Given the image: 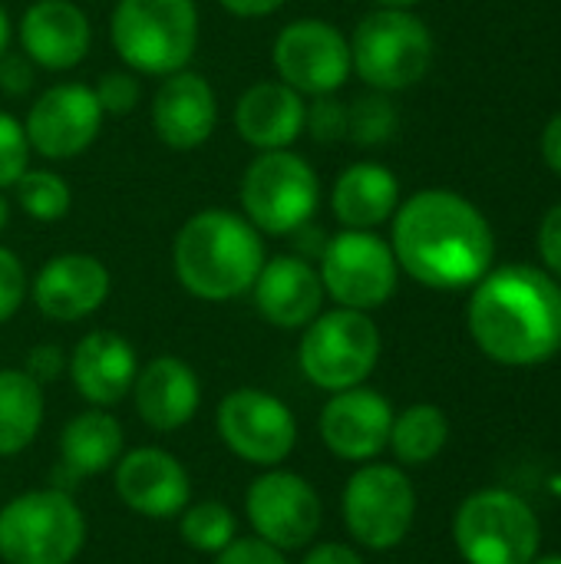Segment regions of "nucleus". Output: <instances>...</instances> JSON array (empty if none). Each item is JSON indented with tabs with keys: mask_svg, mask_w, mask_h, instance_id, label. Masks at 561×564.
I'll list each match as a JSON object with an SVG mask.
<instances>
[{
	"mask_svg": "<svg viewBox=\"0 0 561 564\" xmlns=\"http://www.w3.org/2000/svg\"><path fill=\"white\" fill-rule=\"evenodd\" d=\"M397 132V109L387 93H370L347 106V139L357 145H380Z\"/></svg>",
	"mask_w": 561,
	"mask_h": 564,
	"instance_id": "nucleus-31",
	"label": "nucleus"
},
{
	"mask_svg": "<svg viewBox=\"0 0 561 564\" xmlns=\"http://www.w3.org/2000/svg\"><path fill=\"white\" fill-rule=\"evenodd\" d=\"M33 86V63L23 53H3L0 56V93L7 96H23Z\"/></svg>",
	"mask_w": 561,
	"mask_h": 564,
	"instance_id": "nucleus-38",
	"label": "nucleus"
},
{
	"mask_svg": "<svg viewBox=\"0 0 561 564\" xmlns=\"http://www.w3.org/2000/svg\"><path fill=\"white\" fill-rule=\"evenodd\" d=\"M109 36L119 59L139 76H172L198 46L195 0H116Z\"/></svg>",
	"mask_w": 561,
	"mask_h": 564,
	"instance_id": "nucleus-4",
	"label": "nucleus"
},
{
	"mask_svg": "<svg viewBox=\"0 0 561 564\" xmlns=\"http://www.w3.org/2000/svg\"><path fill=\"white\" fill-rule=\"evenodd\" d=\"M139 373L136 347L116 330H89L66 354V377L73 390L99 410L122 403Z\"/></svg>",
	"mask_w": 561,
	"mask_h": 564,
	"instance_id": "nucleus-22",
	"label": "nucleus"
},
{
	"mask_svg": "<svg viewBox=\"0 0 561 564\" xmlns=\"http://www.w3.org/2000/svg\"><path fill=\"white\" fill-rule=\"evenodd\" d=\"M390 248L400 271L433 291L476 284L496 254L486 215L446 188L417 192L393 212Z\"/></svg>",
	"mask_w": 561,
	"mask_h": 564,
	"instance_id": "nucleus-1",
	"label": "nucleus"
},
{
	"mask_svg": "<svg viewBox=\"0 0 561 564\" xmlns=\"http://www.w3.org/2000/svg\"><path fill=\"white\" fill-rule=\"evenodd\" d=\"M476 347L503 367H536L561 350V288L532 264H506L476 281L466 311Z\"/></svg>",
	"mask_w": 561,
	"mask_h": 564,
	"instance_id": "nucleus-2",
	"label": "nucleus"
},
{
	"mask_svg": "<svg viewBox=\"0 0 561 564\" xmlns=\"http://www.w3.org/2000/svg\"><path fill=\"white\" fill-rule=\"evenodd\" d=\"M317 261H321L317 274L324 294L337 307H350L364 314L384 307L400 281V264L393 258L390 241H384L374 231L344 228L331 235Z\"/></svg>",
	"mask_w": 561,
	"mask_h": 564,
	"instance_id": "nucleus-11",
	"label": "nucleus"
},
{
	"mask_svg": "<svg viewBox=\"0 0 561 564\" xmlns=\"http://www.w3.org/2000/svg\"><path fill=\"white\" fill-rule=\"evenodd\" d=\"M238 198L245 218L261 235L288 238L314 218L321 205V178L314 165L291 149L258 152L241 175Z\"/></svg>",
	"mask_w": 561,
	"mask_h": 564,
	"instance_id": "nucleus-8",
	"label": "nucleus"
},
{
	"mask_svg": "<svg viewBox=\"0 0 561 564\" xmlns=\"http://www.w3.org/2000/svg\"><path fill=\"white\" fill-rule=\"evenodd\" d=\"M182 542L198 555H218L238 539V516L225 502H188L179 516Z\"/></svg>",
	"mask_w": 561,
	"mask_h": 564,
	"instance_id": "nucleus-29",
	"label": "nucleus"
},
{
	"mask_svg": "<svg viewBox=\"0 0 561 564\" xmlns=\"http://www.w3.org/2000/svg\"><path fill=\"white\" fill-rule=\"evenodd\" d=\"M103 119L106 112L93 86L56 83L33 99L23 119V132H26L30 152L50 162H66V159L83 155L96 142Z\"/></svg>",
	"mask_w": 561,
	"mask_h": 564,
	"instance_id": "nucleus-15",
	"label": "nucleus"
},
{
	"mask_svg": "<svg viewBox=\"0 0 561 564\" xmlns=\"http://www.w3.org/2000/svg\"><path fill=\"white\" fill-rule=\"evenodd\" d=\"M245 516L255 535L274 549L301 552L308 549L324 522V506L317 489L291 469H265L245 492Z\"/></svg>",
	"mask_w": 561,
	"mask_h": 564,
	"instance_id": "nucleus-13",
	"label": "nucleus"
},
{
	"mask_svg": "<svg viewBox=\"0 0 561 564\" xmlns=\"http://www.w3.org/2000/svg\"><path fill=\"white\" fill-rule=\"evenodd\" d=\"M126 453L122 423L99 406L76 413L60 433V463L73 479L109 473Z\"/></svg>",
	"mask_w": 561,
	"mask_h": 564,
	"instance_id": "nucleus-26",
	"label": "nucleus"
},
{
	"mask_svg": "<svg viewBox=\"0 0 561 564\" xmlns=\"http://www.w3.org/2000/svg\"><path fill=\"white\" fill-rule=\"evenodd\" d=\"M265 254L261 231L231 208L195 212L172 241V268L179 284L208 304H225L251 291Z\"/></svg>",
	"mask_w": 561,
	"mask_h": 564,
	"instance_id": "nucleus-3",
	"label": "nucleus"
},
{
	"mask_svg": "<svg viewBox=\"0 0 561 564\" xmlns=\"http://www.w3.org/2000/svg\"><path fill=\"white\" fill-rule=\"evenodd\" d=\"M13 188H17V205L33 221H43V225L63 221L73 208L69 182L53 169H26Z\"/></svg>",
	"mask_w": 561,
	"mask_h": 564,
	"instance_id": "nucleus-30",
	"label": "nucleus"
},
{
	"mask_svg": "<svg viewBox=\"0 0 561 564\" xmlns=\"http://www.w3.org/2000/svg\"><path fill=\"white\" fill-rule=\"evenodd\" d=\"M542 159L552 172L561 175V112H555L542 132Z\"/></svg>",
	"mask_w": 561,
	"mask_h": 564,
	"instance_id": "nucleus-42",
	"label": "nucleus"
},
{
	"mask_svg": "<svg viewBox=\"0 0 561 564\" xmlns=\"http://www.w3.org/2000/svg\"><path fill=\"white\" fill-rule=\"evenodd\" d=\"M433 63V33L410 10L377 7L354 26L350 66L377 93L417 86Z\"/></svg>",
	"mask_w": 561,
	"mask_h": 564,
	"instance_id": "nucleus-6",
	"label": "nucleus"
},
{
	"mask_svg": "<svg viewBox=\"0 0 561 564\" xmlns=\"http://www.w3.org/2000/svg\"><path fill=\"white\" fill-rule=\"evenodd\" d=\"M450 440V420L433 403H413L400 416L393 413L390 449L400 466H427L433 463Z\"/></svg>",
	"mask_w": 561,
	"mask_h": 564,
	"instance_id": "nucleus-28",
	"label": "nucleus"
},
{
	"mask_svg": "<svg viewBox=\"0 0 561 564\" xmlns=\"http://www.w3.org/2000/svg\"><path fill=\"white\" fill-rule=\"evenodd\" d=\"M43 387L20 367L0 370V456H20L43 430Z\"/></svg>",
	"mask_w": 561,
	"mask_h": 564,
	"instance_id": "nucleus-27",
	"label": "nucleus"
},
{
	"mask_svg": "<svg viewBox=\"0 0 561 564\" xmlns=\"http://www.w3.org/2000/svg\"><path fill=\"white\" fill-rule=\"evenodd\" d=\"M83 549L86 516L69 489H30L0 509L3 564H73Z\"/></svg>",
	"mask_w": 561,
	"mask_h": 564,
	"instance_id": "nucleus-5",
	"label": "nucleus"
},
{
	"mask_svg": "<svg viewBox=\"0 0 561 564\" xmlns=\"http://www.w3.org/2000/svg\"><path fill=\"white\" fill-rule=\"evenodd\" d=\"M215 564H288V555L261 542L258 535H245V539H235L225 552H218Z\"/></svg>",
	"mask_w": 561,
	"mask_h": 564,
	"instance_id": "nucleus-36",
	"label": "nucleus"
},
{
	"mask_svg": "<svg viewBox=\"0 0 561 564\" xmlns=\"http://www.w3.org/2000/svg\"><path fill=\"white\" fill-rule=\"evenodd\" d=\"M331 208L344 228L374 231L400 208V178L380 162H354L337 175Z\"/></svg>",
	"mask_w": 561,
	"mask_h": 564,
	"instance_id": "nucleus-25",
	"label": "nucleus"
},
{
	"mask_svg": "<svg viewBox=\"0 0 561 564\" xmlns=\"http://www.w3.org/2000/svg\"><path fill=\"white\" fill-rule=\"evenodd\" d=\"M26 169H30V142L23 122L0 109V192L13 188Z\"/></svg>",
	"mask_w": 561,
	"mask_h": 564,
	"instance_id": "nucleus-32",
	"label": "nucleus"
},
{
	"mask_svg": "<svg viewBox=\"0 0 561 564\" xmlns=\"http://www.w3.org/2000/svg\"><path fill=\"white\" fill-rule=\"evenodd\" d=\"M255 311L278 330H304L324 311V284L317 268L301 254H274L251 284Z\"/></svg>",
	"mask_w": 561,
	"mask_h": 564,
	"instance_id": "nucleus-21",
	"label": "nucleus"
},
{
	"mask_svg": "<svg viewBox=\"0 0 561 564\" xmlns=\"http://www.w3.org/2000/svg\"><path fill=\"white\" fill-rule=\"evenodd\" d=\"M215 426L228 453L258 469L288 463L298 446V420L291 406L258 387H238L225 393L215 413Z\"/></svg>",
	"mask_w": 561,
	"mask_h": 564,
	"instance_id": "nucleus-12",
	"label": "nucleus"
},
{
	"mask_svg": "<svg viewBox=\"0 0 561 564\" xmlns=\"http://www.w3.org/2000/svg\"><path fill=\"white\" fill-rule=\"evenodd\" d=\"M17 40L33 66L66 73L86 59L93 26L76 0H33L17 23Z\"/></svg>",
	"mask_w": 561,
	"mask_h": 564,
	"instance_id": "nucleus-20",
	"label": "nucleus"
},
{
	"mask_svg": "<svg viewBox=\"0 0 561 564\" xmlns=\"http://www.w3.org/2000/svg\"><path fill=\"white\" fill-rule=\"evenodd\" d=\"M93 93L106 116H129L139 102V79L132 69H112L99 76Z\"/></svg>",
	"mask_w": 561,
	"mask_h": 564,
	"instance_id": "nucleus-34",
	"label": "nucleus"
},
{
	"mask_svg": "<svg viewBox=\"0 0 561 564\" xmlns=\"http://www.w3.org/2000/svg\"><path fill=\"white\" fill-rule=\"evenodd\" d=\"M112 486L119 502L149 522L179 519L192 502L188 469L162 446H139L122 453L112 466Z\"/></svg>",
	"mask_w": 561,
	"mask_h": 564,
	"instance_id": "nucleus-16",
	"label": "nucleus"
},
{
	"mask_svg": "<svg viewBox=\"0 0 561 564\" xmlns=\"http://www.w3.org/2000/svg\"><path fill=\"white\" fill-rule=\"evenodd\" d=\"M231 17H241V20H261V17H271L278 13L288 0H218Z\"/></svg>",
	"mask_w": 561,
	"mask_h": 564,
	"instance_id": "nucleus-41",
	"label": "nucleus"
},
{
	"mask_svg": "<svg viewBox=\"0 0 561 564\" xmlns=\"http://www.w3.org/2000/svg\"><path fill=\"white\" fill-rule=\"evenodd\" d=\"M294 241H298V248H301V258H321V251H324V245H327V235L321 231V228H311V221L304 225V228H298L294 235H291Z\"/></svg>",
	"mask_w": 561,
	"mask_h": 564,
	"instance_id": "nucleus-43",
	"label": "nucleus"
},
{
	"mask_svg": "<svg viewBox=\"0 0 561 564\" xmlns=\"http://www.w3.org/2000/svg\"><path fill=\"white\" fill-rule=\"evenodd\" d=\"M374 7H390V10H410V7H417L420 0H370Z\"/></svg>",
	"mask_w": 561,
	"mask_h": 564,
	"instance_id": "nucleus-45",
	"label": "nucleus"
},
{
	"mask_svg": "<svg viewBox=\"0 0 561 564\" xmlns=\"http://www.w3.org/2000/svg\"><path fill=\"white\" fill-rule=\"evenodd\" d=\"M10 40H13V23H10V17H7V10L0 7V56L10 50Z\"/></svg>",
	"mask_w": 561,
	"mask_h": 564,
	"instance_id": "nucleus-44",
	"label": "nucleus"
},
{
	"mask_svg": "<svg viewBox=\"0 0 561 564\" xmlns=\"http://www.w3.org/2000/svg\"><path fill=\"white\" fill-rule=\"evenodd\" d=\"M380 327L370 314L334 307L321 311L298 344V364L311 387L324 393H341L364 387L380 364Z\"/></svg>",
	"mask_w": 561,
	"mask_h": 564,
	"instance_id": "nucleus-7",
	"label": "nucleus"
},
{
	"mask_svg": "<svg viewBox=\"0 0 561 564\" xmlns=\"http://www.w3.org/2000/svg\"><path fill=\"white\" fill-rule=\"evenodd\" d=\"M304 132H311L314 142L347 139V106L334 96H314L304 112Z\"/></svg>",
	"mask_w": 561,
	"mask_h": 564,
	"instance_id": "nucleus-33",
	"label": "nucleus"
},
{
	"mask_svg": "<svg viewBox=\"0 0 561 564\" xmlns=\"http://www.w3.org/2000/svg\"><path fill=\"white\" fill-rule=\"evenodd\" d=\"M529 564H561V555H546V558H539V555H536Z\"/></svg>",
	"mask_w": 561,
	"mask_h": 564,
	"instance_id": "nucleus-47",
	"label": "nucleus"
},
{
	"mask_svg": "<svg viewBox=\"0 0 561 564\" xmlns=\"http://www.w3.org/2000/svg\"><path fill=\"white\" fill-rule=\"evenodd\" d=\"M390 426L393 406L370 387L331 393L317 420L324 446L344 463H374L390 443Z\"/></svg>",
	"mask_w": 561,
	"mask_h": 564,
	"instance_id": "nucleus-18",
	"label": "nucleus"
},
{
	"mask_svg": "<svg viewBox=\"0 0 561 564\" xmlns=\"http://www.w3.org/2000/svg\"><path fill=\"white\" fill-rule=\"evenodd\" d=\"M341 516L357 545L370 552L397 549L410 535L417 516V492L410 476L400 466L360 463V469L344 486Z\"/></svg>",
	"mask_w": 561,
	"mask_h": 564,
	"instance_id": "nucleus-10",
	"label": "nucleus"
},
{
	"mask_svg": "<svg viewBox=\"0 0 561 564\" xmlns=\"http://www.w3.org/2000/svg\"><path fill=\"white\" fill-rule=\"evenodd\" d=\"M26 291H30V281H26L23 261L17 258V251L0 245V324L17 317V311L26 301Z\"/></svg>",
	"mask_w": 561,
	"mask_h": 564,
	"instance_id": "nucleus-35",
	"label": "nucleus"
},
{
	"mask_svg": "<svg viewBox=\"0 0 561 564\" xmlns=\"http://www.w3.org/2000/svg\"><path fill=\"white\" fill-rule=\"evenodd\" d=\"M539 254L546 261V268L561 278V205H555L539 228Z\"/></svg>",
	"mask_w": 561,
	"mask_h": 564,
	"instance_id": "nucleus-39",
	"label": "nucleus"
},
{
	"mask_svg": "<svg viewBox=\"0 0 561 564\" xmlns=\"http://www.w3.org/2000/svg\"><path fill=\"white\" fill-rule=\"evenodd\" d=\"M7 221H10V208H7V198L0 195V231L7 228Z\"/></svg>",
	"mask_w": 561,
	"mask_h": 564,
	"instance_id": "nucleus-46",
	"label": "nucleus"
},
{
	"mask_svg": "<svg viewBox=\"0 0 561 564\" xmlns=\"http://www.w3.org/2000/svg\"><path fill=\"white\" fill-rule=\"evenodd\" d=\"M308 99L281 79L251 83L235 102V132L258 152L291 149L304 135Z\"/></svg>",
	"mask_w": 561,
	"mask_h": 564,
	"instance_id": "nucleus-24",
	"label": "nucleus"
},
{
	"mask_svg": "<svg viewBox=\"0 0 561 564\" xmlns=\"http://www.w3.org/2000/svg\"><path fill=\"white\" fill-rule=\"evenodd\" d=\"M132 403L139 420L155 433H175L188 426L202 406L198 373L175 354L152 357L139 367L132 383Z\"/></svg>",
	"mask_w": 561,
	"mask_h": 564,
	"instance_id": "nucleus-23",
	"label": "nucleus"
},
{
	"mask_svg": "<svg viewBox=\"0 0 561 564\" xmlns=\"http://www.w3.org/2000/svg\"><path fill=\"white\" fill-rule=\"evenodd\" d=\"M271 59L278 79L311 99L334 96L354 73L350 40L321 17H301L281 26L271 46Z\"/></svg>",
	"mask_w": 561,
	"mask_h": 564,
	"instance_id": "nucleus-14",
	"label": "nucleus"
},
{
	"mask_svg": "<svg viewBox=\"0 0 561 564\" xmlns=\"http://www.w3.org/2000/svg\"><path fill=\"white\" fill-rule=\"evenodd\" d=\"M149 119L162 145L175 152H192L205 145L218 126V96L202 73L185 66L172 76H162L152 96Z\"/></svg>",
	"mask_w": 561,
	"mask_h": 564,
	"instance_id": "nucleus-19",
	"label": "nucleus"
},
{
	"mask_svg": "<svg viewBox=\"0 0 561 564\" xmlns=\"http://www.w3.org/2000/svg\"><path fill=\"white\" fill-rule=\"evenodd\" d=\"M112 291L109 268L86 251H63L43 261L30 284V297L46 321L76 324L93 317Z\"/></svg>",
	"mask_w": 561,
	"mask_h": 564,
	"instance_id": "nucleus-17",
	"label": "nucleus"
},
{
	"mask_svg": "<svg viewBox=\"0 0 561 564\" xmlns=\"http://www.w3.org/2000/svg\"><path fill=\"white\" fill-rule=\"evenodd\" d=\"M301 564H364V558L357 555V549L344 542H317L308 545V555L301 558Z\"/></svg>",
	"mask_w": 561,
	"mask_h": 564,
	"instance_id": "nucleus-40",
	"label": "nucleus"
},
{
	"mask_svg": "<svg viewBox=\"0 0 561 564\" xmlns=\"http://www.w3.org/2000/svg\"><path fill=\"white\" fill-rule=\"evenodd\" d=\"M453 542L466 564H529L539 555L542 529L526 499L506 489H483L460 506Z\"/></svg>",
	"mask_w": 561,
	"mask_h": 564,
	"instance_id": "nucleus-9",
	"label": "nucleus"
},
{
	"mask_svg": "<svg viewBox=\"0 0 561 564\" xmlns=\"http://www.w3.org/2000/svg\"><path fill=\"white\" fill-rule=\"evenodd\" d=\"M23 370L40 383H53L60 373H66V354L56 347V344H36L26 350V360H23Z\"/></svg>",
	"mask_w": 561,
	"mask_h": 564,
	"instance_id": "nucleus-37",
	"label": "nucleus"
}]
</instances>
